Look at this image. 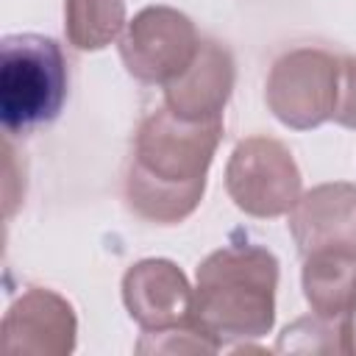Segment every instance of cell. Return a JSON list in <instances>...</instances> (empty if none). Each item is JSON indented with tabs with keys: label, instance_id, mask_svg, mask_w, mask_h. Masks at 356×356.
Segmentation results:
<instances>
[{
	"label": "cell",
	"instance_id": "cell-1",
	"mask_svg": "<svg viewBox=\"0 0 356 356\" xmlns=\"http://www.w3.org/2000/svg\"><path fill=\"white\" fill-rule=\"evenodd\" d=\"M222 128V120H181L167 106L150 111L136 128L125 167L128 209L156 225H178L195 214Z\"/></svg>",
	"mask_w": 356,
	"mask_h": 356
},
{
	"label": "cell",
	"instance_id": "cell-2",
	"mask_svg": "<svg viewBox=\"0 0 356 356\" xmlns=\"http://www.w3.org/2000/svg\"><path fill=\"white\" fill-rule=\"evenodd\" d=\"M278 259L273 250L239 242L211 250L195 273L192 325L217 348H248L275 325Z\"/></svg>",
	"mask_w": 356,
	"mask_h": 356
},
{
	"label": "cell",
	"instance_id": "cell-3",
	"mask_svg": "<svg viewBox=\"0 0 356 356\" xmlns=\"http://www.w3.org/2000/svg\"><path fill=\"white\" fill-rule=\"evenodd\" d=\"M70 95L61 44L42 33H8L0 42V120L11 136H28L58 120Z\"/></svg>",
	"mask_w": 356,
	"mask_h": 356
},
{
	"label": "cell",
	"instance_id": "cell-4",
	"mask_svg": "<svg viewBox=\"0 0 356 356\" xmlns=\"http://www.w3.org/2000/svg\"><path fill=\"white\" fill-rule=\"evenodd\" d=\"M225 192L239 211L259 220L284 217L303 195V175L292 150L273 136H245L225 164Z\"/></svg>",
	"mask_w": 356,
	"mask_h": 356
},
{
	"label": "cell",
	"instance_id": "cell-5",
	"mask_svg": "<svg viewBox=\"0 0 356 356\" xmlns=\"http://www.w3.org/2000/svg\"><path fill=\"white\" fill-rule=\"evenodd\" d=\"M339 92V56L323 47H292L281 53L264 83V103L292 131L320 128L334 117Z\"/></svg>",
	"mask_w": 356,
	"mask_h": 356
},
{
	"label": "cell",
	"instance_id": "cell-6",
	"mask_svg": "<svg viewBox=\"0 0 356 356\" xmlns=\"http://www.w3.org/2000/svg\"><path fill=\"white\" fill-rule=\"evenodd\" d=\"M200 42L195 22L184 11L172 6H145L128 19L117 50L131 78L164 86L195 61Z\"/></svg>",
	"mask_w": 356,
	"mask_h": 356
},
{
	"label": "cell",
	"instance_id": "cell-7",
	"mask_svg": "<svg viewBox=\"0 0 356 356\" xmlns=\"http://www.w3.org/2000/svg\"><path fill=\"white\" fill-rule=\"evenodd\" d=\"M75 345V309L47 286H28L3 314L0 348L8 356H70Z\"/></svg>",
	"mask_w": 356,
	"mask_h": 356
},
{
	"label": "cell",
	"instance_id": "cell-8",
	"mask_svg": "<svg viewBox=\"0 0 356 356\" xmlns=\"http://www.w3.org/2000/svg\"><path fill=\"white\" fill-rule=\"evenodd\" d=\"M122 303L145 334L189 325L192 284L172 259H139L122 275Z\"/></svg>",
	"mask_w": 356,
	"mask_h": 356
},
{
	"label": "cell",
	"instance_id": "cell-9",
	"mask_svg": "<svg viewBox=\"0 0 356 356\" xmlns=\"http://www.w3.org/2000/svg\"><path fill=\"white\" fill-rule=\"evenodd\" d=\"M236 83L231 50L217 39H203L195 61L170 83H164V106L189 122L222 120Z\"/></svg>",
	"mask_w": 356,
	"mask_h": 356
},
{
	"label": "cell",
	"instance_id": "cell-10",
	"mask_svg": "<svg viewBox=\"0 0 356 356\" xmlns=\"http://www.w3.org/2000/svg\"><path fill=\"white\" fill-rule=\"evenodd\" d=\"M300 256L328 245H356V184H317L298 197L286 222Z\"/></svg>",
	"mask_w": 356,
	"mask_h": 356
},
{
	"label": "cell",
	"instance_id": "cell-11",
	"mask_svg": "<svg viewBox=\"0 0 356 356\" xmlns=\"http://www.w3.org/2000/svg\"><path fill=\"white\" fill-rule=\"evenodd\" d=\"M300 259V286L312 314L339 323L356 306V245H328Z\"/></svg>",
	"mask_w": 356,
	"mask_h": 356
},
{
	"label": "cell",
	"instance_id": "cell-12",
	"mask_svg": "<svg viewBox=\"0 0 356 356\" xmlns=\"http://www.w3.org/2000/svg\"><path fill=\"white\" fill-rule=\"evenodd\" d=\"M125 0H64V36L81 53L117 42L128 25Z\"/></svg>",
	"mask_w": 356,
	"mask_h": 356
},
{
	"label": "cell",
	"instance_id": "cell-13",
	"mask_svg": "<svg viewBox=\"0 0 356 356\" xmlns=\"http://www.w3.org/2000/svg\"><path fill=\"white\" fill-rule=\"evenodd\" d=\"M342 128H356V58L339 56V92L331 117Z\"/></svg>",
	"mask_w": 356,
	"mask_h": 356
},
{
	"label": "cell",
	"instance_id": "cell-14",
	"mask_svg": "<svg viewBox=\"0 0 356 356\" xmlns=\"http://www.w3.org/2000/svg\"><path fill=\"white\" fill-rule=\"evenodd\" d=\"M337 345H339V353L356 356V306L339 317V325H337Z\"/></svg>",
	"mask_w": 356,
	"mask_h": 356
}]
</instances>
